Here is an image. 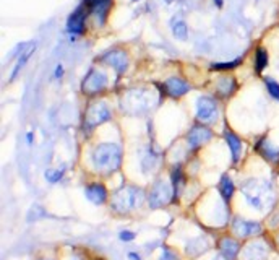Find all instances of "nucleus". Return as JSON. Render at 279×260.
Returning <instances> with one entry per match:
<instances>
[{
	"label": "nucleus",
	"instance_id": "cd10ccee",
	"mask_svg": "<svg viewBox=\"0 0 279 260\" xmlns=\"http://www.w3.org/2000/svg\"><path fill=\"white\" fill-rule=\"evenodd\" d=\"M135 237H137V234H135L133 231H120V234H119V239L123 241V243H130V241H133Z\"/></svg>",
	"mask_w": 279,
	"mask_h": 260
},
{
	"label": "nucleus",
	"instance_id": "39448f33",
	"mask_svg": "<svg viewBox=\"0 0 279 260\" xmlns=\"http://www.w3.org/2000/svg\"><path fill=\"white\" fill-rule=\"evenodd\" d=\"M172 192L170 190L169 184H166L164 181H158L155 186L151 187V192H149V207L151 208H161L167 205L170 198H172Z\"/></svg>",
	"mask_w": 279,
	"mask_h": 260
},
{
	"label": "nucleus",
	"instance_id": "a878e982",
	"mask_svg": "<svg viewBox=\"0 0 279 260\" xmlns=\"http://www.w3.org/2000/svg\"><path fill=\"white\" fill-rule=\"evenodd\" d=\"M63 169H47L46 171V179L51 182V184H55L63 177Z\"/></svg>",
	"mask_w": 279,
	"mask_h": 260
},
{
	"label": "nucleus",
	"instance_id": "f03ea898",
	"mask_svg": "<svg viewBox=\"0 0 279 260\" xmlns=\"http://www.w3.org/2000/svg\"><path fill=\"white\" fill-rule=\"evenodd\" d=\"M143 202V190L133 186L119 189L112 195V210L117 213H128V211L138 208Z\"/></svg>",
	"mask_w": 279,
	"mask_h": 260
},
{
	"label": "nucleus",
	"instance_id": "0eeeda50",
	"mask_svg": "<svg viewBox=\"0 0 279 260\" xmlns=\"http://www.w3.org/2000/svg\"><path fill=\"white\" fill-rule=\"evenodd\" d=\"M105 86H108V75L94 69H91L83 80V91L86 94H96L102 91Z\"/></svg>",
	"mask_w": 279,
	"mask_h": 260
},
{
	"label": "nucleus",
	"instance_id": "6e6552de",
	"mask_svg": "<svg viewBox=\"0 0 279 260\" xmlns=\"http://www.w3.org/2000/svg\"><path fill=\"white\" fill-rule=\"evenodd\" d=\"M101 61L104 64L111 65L114 70H117L119 75H122L125 70H127V67H128V57H127V54H125L123 51H120V49H112L109 52H105L101 57Z\"/></svg>",
	"mask_w": 279,
	"mask_h": 260
},
{
	"label": "nucleus",
	"instance_id": "f3484780",
	"mask_svg": "<svg viewBox=\"0 0 279 260\" xmlns=\"http://www.w3.org/2000/svg\"><path fill=\"white\" fill-rule=\"evenodd\" d=\"M224 137H226V142L229 145V150H230V155H232V161L237 163L240 159V153H242V140H240L232 130H226L224 132Z\"/></svg>",
	"mask_w": 279,
	"mask_h": 260
},
{
	"label": "nucleus",
	"instance_id": "2eb2a0df",
	"mask_svg": "<svg viewBox=\"0 0 279 260\" xmlns=\"http://www.w3.org/2000/svg\"><path fill=\"white\" fill-rule=\"evenodd\" d=\"M256 151L262 155L265 159L271 161V163H277L279 161V148L273 147L266 138H260V142L256 143Z\"/></svg>",
	"mask_w": 279,
	"mask_h": 260
},
{
	"label": "nucleus",
	"instance_id": "412c9836",
	"mask_svg": "<svg viewBox=\"0 0 279 260\" xmlns=\"http://www.w3.org/2000/svg\"><path fill=\"white\" fill-rule=\"evenodd\" d=\"M172 26V33H174V36L177 37V39H182L185 41L188 37V28H187V23L182 20V18H174L170 23Z\"/></svg>",
	"mask_w": 279,
	"mask_h": 260
},
{
	"label": "nucleus",
	"instance_id": "b1692460",
	"mask_svg": "<svg viewBox=\"0 0 279 260\" xmlns=\"http://www.w3.org/2000/svg\"><path fill=\"white\" fill-rule=\"evenodd\" d=\"M172 184H174V197H179L180 187L184 186V176H182L180 169H174V172H172Z\"/></svg>",
	"mask_w": 279,
	"mask_h": 260
},
{
	"label": "nucleus",
	"instance_id": "f704fd0d",
	"mask_svg": "<svg viewBox=\"0 0 279 260\" xmlns=\"http://www.w3.org/2000/svg\"><path fill=\"white\" fill-rule=\"evenodd\" d=\"M214 260H223V258H219V257H218V258H214Z\"/></svg>",
	"mask_w": 279,
	"mask_h": 260
},
{
	"label": "nucleus",
	"instance_id": "f257e3e1",
	"mask_svg": "<svg viewBox=\"0 0 279 260\" xmlns=\"http://www.w3.org/2000/svg\"><path fill=\"white\" fill-rule=\"evenodd\" d=\"M91 163L96 171L111 174L122 165V148L115 143H99L91 153Z\"/></svg>",
	"mask_w": 279,
	"mask_h": 260
},
{
	"label": "nucleus",
	"instance_id": "4be33fe9",
	"mask_svg": "<svg viewBox=\"0 0 279 260\" xmlns=\"http://www.w3.org/2000/svg\"><path fill=\"white\" fill-rule=\"evenodd\" d=\"M195 249H198V254H200V255L203 254V252H206V250H208V241H206L205 237L194 239L191 243L187 244V254H188L190 257H194Z\"/></svg>",
	"mask_w": 279,
	"mask_h": 260
},
{
	"label": "nucleus",
	"instance_id": "5701e85b",
	"mask_svg": "<svg viewBox=\"0 0 279 260\" xmlns=\"http://www.w3.org/2000/svg\"><path fill=\"white\" fill-rule=\"evenodd\" d=\"M268 67V52L263 47H258L256 52H255V69L256 73H262L265 69Z\"/></svg>",
	"mask_w": 279,
	"mask_h": 260
},
{
	"label": "nucleus",
	"instance_id": "473e14b6",
	"mask_svg": "<svg viewBox=\"0 0 279 260\" xmlns=\"http://www.w3.org/2000/svg\"><path fill=\"white\" fill-rule=\"evenodd\" d=\"M214 4L221 8V7H223V0H214Z\"/></svg>",
	"mask_w": 279,
	"mask_h": 260
},
{
	"label": "nucleus",
	"instance_id": "9b49d317",
	"mask_svg": "<svg viewBox=\"0 0 279 260\" xmlns=\"http://www.w3.org/2000/svg\"><path fill=\"white\" fill-rule=\"evenodd\" d=\"M232 229H234V233L240 237H250V236L262 234L263 226L256 223V221H245V219L235 218V221L232 223Z\"/></svg>",
	"mask_w": 279,
	"mask_h": 260
},
{
	"label": "nucleus",
	"instance_id": "aec40b11",
	"mask_svg": "<svg viewBox=\"0 0 279 260\" xmlns=\"http://www.w3.org/2000/svg\"><path fill=\"white\" fill-rule=\"evenodd\" d=\"M36 44L34 43H31V44H28V47H25V51L22 52V55L18 57V64L15 65V69H13V72H12V76H10V80H15V76L18 75V72L22 70V67L28 62V59L31 57V54H33V51L36 49L34 47Z\"/></svg>",
	"mask_w": 279,
	"mask_h": 260
},
{
	"label": "nucleus",
	"instance_id": "ddd939ff",
	"mask_svg": "<svg viewBox=\"0 0 279 260\" xmlns=\"http://www.w3.org/2000/svg\"><path fill=\"white\" fill-rule=\"evenodd\" d=\"M164 88L167 91L169 96H172V98H180V96H184L185 93L190 91L191 86L182 78H177V76H174V78H169L166 83H164Z\"/></svg>",
	"mask_w": 279,
	"mask_h": 260
},
{
	"label": "nucleus",
	"instance_id": "c756f323",
	"mask_svg": "<svg viewBox=\"0 0 279 260\" xmlns=\"http://www.w3.org/2000/svg\"><path fill=\"white\" fill-rule=\"evenodd\" d=\"M62 75H63V67L62 65H57L55 73H54V78H60Z\"/></svg>",
	"mask_w": 279,
	"mask_h": 260
},
{
	"label": "nucleus",
	"instance_id": "1a4fd4ad",
	"mask_svg": "<svg viewBox=\"0 0 279 260\" xmlns=\"http://www.w3.org/2000/svg\"><path fill=\"white\" fill-rule=\"evenodd\" d=\"M84 5H86L88 13L98 18L99 25H104L105 18H108V15L111 12L112 0H84Z\"/></svg>",
	"mask_w": 279,
	"mask_h": 260
},
{
	"label": "nucleus",
	"instance_id": "a211bd4d",
	"mask_svg": "<svg viewBox=\"0 0 279 260\" xmlns=\"http://www.w3.org/2000/svg\"><path fill=\"white\" fill-rule=\"evenodd\" d=\"M268 250L263 244H250L245 250V260H266Z\"/></svg>",
	"mask_w": 279,
	"mask_h": 260
},
{
	"label": "nucleus",
	"instance_id": "c9c22d12",
	"mask_svg": "<svg viewBox=\"0 0 279 260\" xmlns=\"http://www.w3.org/2000/svg\"><path fill=\"white\" fill-rule=\"evenodd\" d=\"M277 243H279V237H277Z\"/></svg>",
	"mask_w": 279,
	"mask_h": 260
},
{
	"label": "nucleus",
	"instance_id": "72a5a7b5",
	"mask_svg": "<svg viewBox=\"0 0 279 260\" xmlns=\"http://www.w3.org/2000/svg\"><path fill=\"white\" fill-rule=\"evenodd\" d=\"M41 260H52V258H41Z\"/></svg>",
	"mask_w": 279,
	"mask_h": 260
},
{
	"label": "nucleus",
	"instance_id": "bb28decb",
	"mask_svg": "<svg viewBox=\"0 0 279 260\" xmlns=\"http://www.w3.org/2000/svg\"><path fill=\"white\" fill-rule=\"evenodd\" d=\"M240 64V59L234 61V62H226V64H214L213 65V70H226V69H234Z\"/></svg>",
	"mask_w": 279,
	"mask_h": 260
},
{
	"label": "nucleus",
	"instance_id": "7ed1b4c3",
	"mask_svg": "<svg viewBox=\"0 0 279 260\" xmlns=\"http://www.w3.org/2000/svg\"><path fill=\"white\" fill-rule=\"evenodd\" d=\"M242 192H244L247 202L253 208L263 210V207H265V195L269 194V186L258 184L256 181H250V182H247V184H245Z\"/></svg>",
	"mask_w": 279,
	"mask_h": 260
},
{
	"label": "nucleus",
	"instance_id": "2f4dec72",
	"mask_svg": "<svg viewBox=\"0 0 279 260\" xmlns=\"http://www.w3.org/2000/svg\"><path fill=\"white\" fill-rule=\"evenodd\" d=\"M26 142L30 143V145L33 143V132H28V133H26Z\"/></svg>",
	"mask_w": 279,
	"mask_h": 260
},
{
	"label": "nucleus",
	"instance_id": "9d476101",
	"mask_svg": "<svg viewBox=\"0 0 279 260\" xmlns=\"http://www.w3.org/2000/svg\"><path fill=\"white\" fill-rule=\"evenodd\" d=\"M211 137H213V132H211L206 125H195V127H191V130L187 135L188 147L191 150H197L203 145V143H206Z\"/></svg>",
	"mask_w": 279,
	"mask_h": 260
},
{
	"label": "nucleus",
	"instance_id": "f8f14e48",
	"mask_svg": "<svg viewBox=\"0 0 279 260\" xmlns=\"http://www.w3.org/2000/svg\"><path fill=\"white\" fill-rule=\"evenodd\" d=\"M86 7H78L76 10L70 15L69 22H67V30H69L72 34H83L84 28H86Z\"/></svg>",
	"mask_w": 279,
	"mask_h": 260
},
{
	"label": "nucleus",
	"instance_id": "6ab92c4d",
	"mask_svg": "<svg viewBox=\"0 0 279 260\" xmlns=\"http://www.w3.org/2000/svg\"><path fill=\"white\" fill-rule=\"evenodd\" d=\"M219 194L223 195V198L226 202H229L230 198H232V195H234V182H232V179H230L227 174H224L223 177H221V181H219Z\"/></svg>",
	"mask_w": 279,
	"mask_h": 260
},
{
	"label": "nucleus",
	"instance_id": "dca6fc26",
	"mask_svg": "<svg viewBox=\"0 0 279 260\" xmlns=\"http://www.w3.org/2000/svg\"><path fill=\"white\" fill-rule=\"evenodd\" d=\"M219 249H221V254L226 260H235L239 252H240V244L237 241H234L232 237H224L223 241L219 243Z\"/></svg>",
	"mask_w": 279,
	"mask_h": 260
},
{
	"label": "nucleus",
	"instance_id": "4468645a",
	"mask_svg": "<svg viewBox=\"0 0 279 260\" xmlns=\"http://www.w3.org/2000/svg\"><path fill=\"white\" fill-rule=\"evenodd\" d=\"M84 194H86V198H88L91 204L94 205H102L105 200H108V190L102 184H90L88 187L84 189Z\"/></svg>",
	"mask_w": 279,
	"mask_h": 260
},
{
	"label": "nucleus",
	"instance_id": "c85d7f7f",
	"mask_svg": "<svg viewBox=\"0 0 279 260\" xmlns=\"http://www.w3.org/2000/svg\"><path fill=\"white\" fill-rule=\"evenodd\" d=\"M159 260H177V257H176V254L172 252L170 249L162 247V255H161V258H159Z\"/></svg>",
	"mask_w": 279,
	"mask_h": 260
},
{
	"label": "nucleus",
	"instance_id": "20e7f679",
	"mask_svg": "<svg viewBox=\"0 0 279 260\" xmlns=\"http://www.w3.org/2000/svg\"><path fill=\"white\" fill-rule=\"evenodd\" d=\"M112 117L111 114V109L108 108V104L102 103V101H98L91 104L88 111H86V117H84V124L86 127H98V125L104 124L105 121H109Z\"/></svg>",
	"mask_w": 279,
	"mask_h": 260
},
{
	"label": "nucleus",
	"instance_id": "393cba45",
	"mask_svg": "<svg viewBox=\"0 0 279 260\" xmlns=\"http://www.w3.org/2000/svg\"><path fill=\"white\" fill-rule=\"evenodd\" d=\"M265 85H266L269 96H271L273 99L279 101V83L273 78H265Z\"/></svg>",
	"mask_w": 279,
	"mask_h": 260
},
{
	"label": "nucleus",
	"instance_id": "7c9ffc66",
	"mask_svg": "<svg viewBox=\"0 0 279 260\" xmlns=\"http://www.w3.org/2000/svg\"><path fill=\"white\" fill-rule=\"evenodd\" d=\"M128 258L130 260H141V257L137 252H128Z\"/></svg>",
	"mask_w": 279,
	"mask_h": 260
},
{
	"label": "nucleus",
	"instance_id": "423d86ee",
	"mask_svg": "<svg viewBox=\"0 0 279 260\" xmlns=\"http://www.w3.org/2000/svg\"><path fill=\"white\" fill-rule=\"evenodd\" d=\"M197 119L203 124H211L218 119V106L211 98H200L197 101Z\"/></svg>",
	"mask_w": 279,
	"mask_h": 260
}]
</instances>
